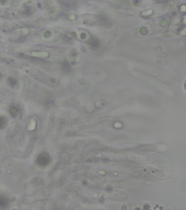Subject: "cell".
Segmentation results:
<instances>
[{"instance_id":"5","label":"cell","mask_w":186,"mask_h":210,"mask_svg":"<svg viewBox=\"0 0 186 210\" xmlns=\"http://www.w3.org/2000/svg\"><path fill=\"white\" fill-rule=\"evenodd\" d=\"M184 89L185 90V91L186 92V80L184 82Z\"/></svg>"},{"instance_id":"3","label":"cell","mask_w":186,"mask_h":210,"mask_svg":"<svg viewBox=\"0 0 186 210\" xmlns=\"http://www.w3.org/2000/svg\"><path fill=\"white\" fill-rule=\"evenodd\" d=\"M65 181V180L64 179H61V180H59L56 183V186L57 187H59L61 186H62L64 183Z\"/></svg>"},{"instance_id":"4","label":"cell","mask_w":186,"mask_h":210,"mask_svg":"<svg viewBox=\"0 0 186 210\" xmlns=\"http://www.w3.org/2000/svg\"><path fill=\"white\" fill-rule=\"evenodd\" d=\"M59 149L61 150H66L68 147V145L66 144H61L60 146H59Z\"/></svg>"},{"instance_id":"2","label":"cell","mask_w":186,"mask_h":210,"mask_svg":"<svg viewBox=\"0 0 186 210\" xmlns=\"http://www.w3.org/2000/svg\"><path fill=\"white\" fill-rule=\"evenodd\" d=\"M8 204V201L7 199L4 197L1 196L0 200V204L1 207H7Z\"/></svg>"},{"instance_id":"1","label":"cell","mask_w":186,"mask_h":210,"mask_svg":"<svg viewBox=\"0 0 186 210\" xmlns=\"http://www.w3.org/2000/svg\"><path fill=\"white\" fill-rule=\"evenodd\" d=\"M36 161L38 165L42 166H45L50 163V156L46 153H41L37 156Z\"/></svg>"}]
</instances>
